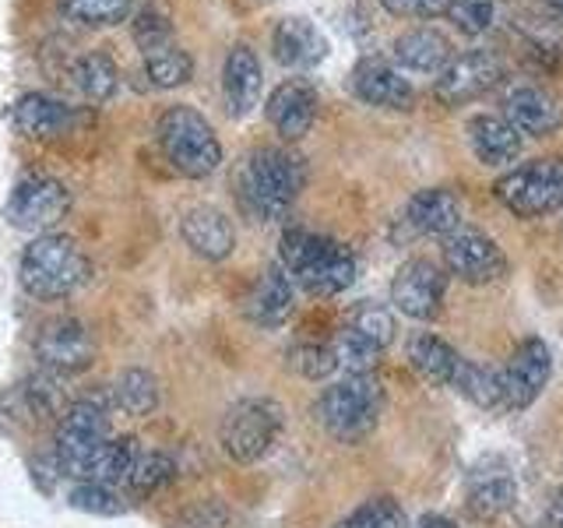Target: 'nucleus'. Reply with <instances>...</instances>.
I'll return each instance as SVG.
<instances>
[{
  "instance_id": "nucleus-41",
  "label": "nucleus",
  "mask_w": 563,
  "mask_h": 528,
  "mask_svg": "<svg viewBox=\"0 0 563 528\" xmlns=\"http://www.w3.org/2000/svg\"><path fill=\"white\" fill-rule=\"evenodd\" d=\"M169 528H229V510L219 501H201L187 510H180Z\"/></svg>"
},
{
  "instance_id": "nucleus-16",
  "label": "nucleus",
  "mask_w": 563,
  "mask_h": 528,
  "mask_svg": "<svg viewBox=\"0 0 563 528\" xmlns=\"http://www.w3.org/2000/svg\"><path fill=\"white\" fill-rule=\"evenodd\" d=\"M352 92L369 106H380V110H412L416 102L412 81L380 57H366L352 67Z\"/></svg>"
},
{
  "instance_id": "nucleus-17",
  "label": "nucleus",
  "mask_w": 563,
  "mask_h": 528,
  "mask_svg": "<svg viewBox=\"0 0 563 528\" xmlns=\"http://www.w3.org/2000/svg\"><path fill=\"white\" fill-rule=\"evenodd\" d=\"M292 307H296V282L282 264H268L243 299V310L257 328H282L289 321Z\"/></svg>"
},
{
  "instance_id": "nucleus-40",
  "label": "nucleus",
  "mask_w": 563,
  "mask_h": 528,
  "mask_svg": "<svg viewBox=\"0 0 563 528\" xmlns=\"http://www.w3.org/2000/svg\"><path fill=\"white\" fill-rule=\"evenodd\" d=\"M173 35V29H169V18L158 11V8H145L137 14V22H134V43L145 50V53H152V50H158V46H166V43H173L169 40Z\"/></svg>"
},
{
  "instance_id": "nucleus-42",
  "label": "nucleus",
  "mask_w": 563,
  "mask_h": 528,
  "mask_svg": "<svg viewBox=\"0 0 563 528\" xmlns=\"http://www.w3.org/2000/svg\"><path fill=\"white\" fill-rule=\"evenodd\" d=\"M380 4L401 18H437V14H448L451 0H380Z\"/></svg>"
},
{
  "instance_id": "nucleus-10",
  "label": "nucleus",
  "mask_w": 563,
  "mask_h": 528,
  "mask_svg": "<svg viewBox=\"0 0 563 528\" xmlns=\"http://www.w3.org/2000/svg\"><path fill=\"white\" fill-rule=\"evenodd\" d=\"M35 360L53 377H75L96 360V339L78 317H53L35 334Z\"/></svg>"
},
{
  "instance_id": "nucleus-14",
  "label": "nucleus",
  "mask_w": 563,
  "mask_h": 528,
  "mask_svg": "<svg viewBox=\"0 0 563 528\" xmlns=\"http://www.w3.org/2000/svg\"><path fill=\"white\" fill-rule=\"evenodd\" d=\"M504 377V413H521L528 409L553 377V352L542 339H525L515 356L500 366Z\"/></svg>"
},
{
  "instance_id": "nucleus-18",
  "label": "nucleus",
  "mask_w": 563,
  "mask_h": 528,
  "mask_svg": "<svg viewBox=\"0 0 563 528\" xmlns=\"http://www.w3.org/2000/svg\"><path fill=\"white\" fill-rule=\"evenodd\" d=\"M180 237L190 251L205 261H225L236 246L233 222L225 219V211L211 208V205H198L187 211L180 219Z\"/></svg>"
},
{
  "instance_id": "nucleus-34",
  "label": "nucleus",
  "mask_w": 563,
  "mask_h": 528,
  "mask_svg": "<svg viewBox=\"0 0 563 528\" xmlns=\"http://www.w3.org/2000/svg\"><path fill=\"white\" fill-rule=\"evenodd\" d=\"M334 528H409V515H405L398 501L374 497L356 510H349L342 521H334Z\"/></svg>"
},
{
  "instance_id": "nucleus-38",
  "label": "nucleus",
  "mask_w": 563,
  "mask_h": 528,
  "mask_svg": "<svg viewBox=\"0 0 563 528\" xmlns=\"http://www.w3.org/2000/svg\"><path fill=\"white\" fill-rule=\"evenodd\" d=\"M289 363L296 374H303L307 381H328L334 370H339V360H334V345H296L289 352Z\"/></svg>"
},
{
  "instance_id": "nucleus-2",
  "label": "nucleus",
  "mask_w": 563,
  "mask_h": 528,
  "mask_svg": "<svg viewBox=\"0 0 563 528\" xmlns=\"http://www.w3.org/2000/svg\"><path fill=\"white\" fill-rule=\"evenodd\" d=\"M278 264L310 296H339L356 282V254L345 243L310 233V229H289L282 237Z\"/></svg>"
},
{
  "instance_id": "nucleus-43",
  "label": "nucleus",
  "mask_w": 563,
  "mask_h": 528,
  "mask_svg": "<svg viewBox=\"0 0 563 528\" xmlns=\"http://www.w3.org/2000/svg\"><path fill=\"white\" fill-rule=\"evenodd\" d=\"M545 528H563V490L553 493L550 504H545V518H542Z\"/></svg>"
},
{
  "instance_id": "nucleus-4",
  "label": "nucleus",
  "mask_w": 563,
  "mask_h": 528,
  "mask_svg": "<svg viewBox=\"0 0 563 528\" xmlns=\"http://www.w3.org/2000/svg\"><path fill=\"white\" fill-rule=\"evenodd\" d=\"M155 138L166 163L190 180H205L222 166L219 134L194 106H169L155 123Z\"/></svg>"
},
{
  "instance_id": "nucleus-32",
  "label": "nucleus",
  "mask_w": 563,
  "mask_h": 528,
  "mask_svg": "<svg viewBox=\"0 0 563 528\" xmlns=\"http://www.w3.org/2000/svg\"><path fill=\"white\" fill-rule=\"evenodd\" d=\"M145 75L155 88H176V85L190 81L194 61L187 50H180L176 43H166V46L145 53Z\"/></svg>"
},
{
  "instance_id": "nucleus-27",
  "label": "nucleus",
  "mask_w": 563,
  "mask_h": 528,
  "mask_svg": "<svg viewBox=\"0 0 563 528\" xmlns=\"http://www.w3.org/2000/svg\"><path fill=\"white\" fill-rule=\"evenodd\" d=\"M462 352L454 345H448L444 339H437V334H419V339L409 342V366L422 381L430 384H454V374L457 366H462Z\"/></svg>"
},
{
  "instance_id": "nucleus-29",
  "label": "nucleus",
  "mask_w": 563,
  "mask_h": 528,
  "mask_svg": "<svg viewBox=\"0 0 563 528\" xmlns=\"http://www.w3.org/2000/svg\"><path fill=\"white\" fill-rule=\"evenodd\" d=\"M173 475H176V462L166 451L137 448L134 465L128 472V480H123V493H128V497H152V493L163 490Z\"/></svg>"
},
{
  "instance_id": "nucleus-21",
  "label": "nucleus",
  "mask_w": 563,
  "mask_h": 528,
  "mask_svg": "<svg viewBox=\"0 0 563 528\" xmlns=\"http://www.w3.org/2000/svg\"><path fill=\"white\" fill-rule=\"evenodd\" d=\"M401 222L419 237H444L448 240L454 229H462V201L444 187H427L409 198Z\"/></svg>"
},
{
  "instance_id": "nucleus-24",
  "label": "nucleus",
  "mask_w": 563,
  "mask_h": 528,
  "mask_svg": "<svg viewBox=\"0 0 563 528\" xmlns=\"http://www.w3.org/2000/svg\"><path fill=\"white\" fill-rule=\"evenodd\" d=\"M272 46H275V57L296 70L321 64L328 53V40L313 22H307V18H282L275 25Z\"/></svg>"
},
{
  "instance_id": "nucleus-37",
  "label": "nucleus",
  "mask_w": 563,
  "mask_h": 528,
  "mask_svg": "<svg viewBox=\"0 0 563 528\" xmlns=\"http://www.w3.org/2000/svg\"><path fill=\"white\" fill-rule=\"evenodd\" d=\"M345 328L360 331L363 339H369L380 349H387L395 342V314L387 307H377V304H363L356 314H352V321Z\"/></svg>"
},
{
  "instance_id": "nucleus-3",
  "label": "nucleus",
  "mask_w": 563,
  "mask_h": 528,
  "mask_svg": "<svg viewBox=\"0 0 563 528\" xmlns=\"http://www.w3.org/2000/svg\"><path fill=\"white\" fill-rule=\"evenodd\" d=\"M384 387L374 374H345L313 402V419L339 444H363L384 416Z\"/></svg>"
},
{
  "instance_id": "nucleus-22",
  "label": "nucleus",
  "mask_w": 563,
  "mask_h": 528,
  "mask_svg": "<svg viewBox=\"0 0 563 528\" xmlns=\"http://www.w3.org/2000/svg\"><path fill=\"white\" fill-rule=\"evenodd\" d=\"M11 120L25 138L49 141V138L67 134V128L75 123V110H70L67 102H60L57 96H49V92H25L22 99L14 102Z\"/></svg>"
},
{
  "instance_id": "nucleus-9",
  "label": "nucleus",
  "mask_w": 563,
  "mask_h": 528,
  "mask_svg": "<svg viewBox=\"0 0 563 528\" xmlns=\"http://www.w3.org/2000/svg\"><path fill=\"white\" fill-rule=\"evenodd\" d=\"M70 208V190L53 180V176L32 173L25 180H18L8 198V222L25 229V233L43 237L57 226Z\"/></svg>"
},
{
  "instance_id": "nucleus-23",
  "label": "nucleus",
  "mask_w": 563,
  "mask_h": 528,
  "mask_svg": "<svg viewBox=\"0 0 563 528\" xmlns=\"http://www.w3.org/2000/svg\"><path fill=\"white\" fill-rule=\"evenodd\" d=\"M468 145L475 152L483 166H507L515 163L525 148V138L515 131V123L507 117H493V113H479L468 120Z\"/></svg>"
},
{
  "instance_id": "nucleus-35",
  "label": "nucleus",
  "mask_w": 563,
  "mask_h": 528,
  "mask_svg": "<svg viewBox=\"0 0 563 528\" xmlns=\"http://www.w3.org/2000/svg\"><path fill=\"white\" fill-rule=\"evenodd\" d=\"M331 345H334V360H339V370H345V374H369V370L377 366L380 352H384L380 345L363 339V334L352 331V328H342V334Z\"/></svg>"
},
{
  "instance_id": "nucleus-12",
  "label": "nucleus",
  "mask_w": 563,
  "mask_h": 528,
  "mask_svg": "<svg viewBox=\"0 0 563 528\" xmlns=\"http://www.w3.org/2000/svg\"><path fill=\"white\" fill-rule=\"evenodd\" d=\"M448 296V272L427 257L405 261L391 282V304L409 321H437Z\"/></svg>"
},
{
  "instance_id": "nucleus-1",
  "label": "nucleus",
  "mask_w": 563,
  "mask_h": 528,
  "mask_svg": "<svg viewBox=\"0 0 563 528\" xmlns=\"http://www.w3.org/2000/svg\"><path fill=\"white\" fill-rule=\"evenodd\" d=\"M303 158L286 148H254L240 158L236 169V198L251 219L275 222L286 219L299 190H303Z\"/></svg>"
},
{
  "instance_id": "nucleus-28",
  "label": "nucleus",
  "mask_w": 563,
  "mask_h": 528,
  "mask_svg": "<svg viewBox=\"0 0 563 528\" xmlns=\"http://www.w3.org/2000/svg\"><path fill=\"white\" fill-rule=\"evenodd\" d=\"M451 387H457V395H465L472 405H479V409H500L504 413V377H500V366L462 360Z\"/></svg>"
},
{
  "instance_id": "nucleus-26",
  "label": "nucleus",
  "mask_w": 563,
  "mask_h": 528,
  "mask_svg": "<svg viewBox=\"0 0 563 528\" xmlns=\"http://www.w3.org/2000/svg\"><path fill=\"white\" fill-rule=\"evenodd\" d=\"M515 504V480L507 475V469H475L468 480V510L479 521H493L500 518L504 510H510Z\"/></svg>"
},
{
  "instance_id": "nucleus-15",
  "label": "nucleus",
  "mask_w": 563,
  "mask_h": 528,
  "mask_svg": "<svg viewBox=\"0 0 563 528\" xmlns=\"http://www.w3.org/2000/svg\"><path fill=\"white\" fill-rule=\"evenodd\" d=\"M504 117L515 123L521 138H545L563 128V102L550 88L521 81L504 99Z\"/></svg>"
},
{
  "instance_id": "nucleus-33",
  "label": "nucleus",
  "mask_w": 563,
  "mask_h": 528,
  "mask_svg": "<svg viewBox=\"0 0 563 528\" xmlns=\"http://www.w3.org/2000/svg\"><path fill=\"white\" fill-rule=\"evenodd\" d=\"M134 0H60V11L70 22L106 29V25H120L131 18Z\"/></svg>"
},
{
  "instance_id": "nucleus-39",
  "label": "nucleus",
  "mask_w": 563,
  "mask_h": 528,
  "mask_svg": "<svg viewBox=\"0 0 563 528\" xmlns=\"http://www.w3.org/2000/svg\"><path fill=\"white\" fill-rule=\"evenodd\" d=\"M493 14H497L493 0H451L448 4V18L468 35L486 32L493 25Z\"/></svg>"
},
{
  "instance_id": "nucleus-8",
  "label": "nucleus",
  "mask_w": 563,
  "mask_h": 528,
  "mask_svg": "<svg viewBox=\"0 0 563 528\" xmlns=\"http://www.w3.org/2000/svg\"><path fill=\"white\" fill-rule=\"evenodd\" d=\"M493 194L518 219H542L563 211V158H536L493 184Z\"/></svg>"
},
{
  "instance_id": "nucleus-44",
  "label": "nucleus",
  "mask_w": 563,
  "mask_h": 528,
  "mask_svg": "<svg viewBox=\"0 0 563 528\" xmlns=\"http://www.w3.org/2000/svg\"><path fill=\"white\" fill-rule=\"evenodd\" d=\"M412 528H462V525L451 521V518H444V515H422Z\"/></svg>"
},
{
  "instance_id": "nucleus-25",
  "label": "nucleus",
  "mask_w": 563,
  "mask_h": 528,
  "mask_svg": "<svg viewBox=\"0 0 563 528\" xmlns=\"http://www.w3.org/2000/svg\"><path fill=\"white\" fill-rule=\"evenodd\" d=\"M451 57L454 50L448 35L437 29H409L395 40V61L405 70H416V75H440Z\"/></svg>"
},
{
  "instance_id": "nucleus-7",
  "label": "nucleus",
  "mask_w": 563,
  "mask_h": 528,
  "mask_svg": "<svg viewBox=\"0 0 563 528\" xmlns=\"http://www.w3.org/2000/svg\"><path fill=\"white\" fill-rule=\"evenodd\" d=\"M113 437V419L102 409L99 402L81 398L70 402L64 416L57 419V437H53V458H57V469L70 480H81L88 462L96 458V451Z\"/></svg>"
},
{
  "instance_id": "nucleus-11",
  "label": "nucleus",
  "mask_w": 563,
  "mask_h": 528,
  "mask_svg": "<svg viewBox=\"0 0 563 528\" xmlns=\"http://www.w3.org/2000/svg\"><path fill=\"white\" fill-rule=\"evenodd\" d=\"M507 254L504 246L486 237L483 229L462 226L444 240V272L468 282V286H489L507 275Z\"/></svg>"
},
{
  "instance_id": "nucleus-30",
  "label": "nucleus",
  "mask_w": 563,
  "mask_h": 528,
  "mask_svg": "<svg viewBox=\"0 0 563 528\" xmlns=\"http://www.w3.org/2000/svg\"><path fill=\"white\" fill-rule=\"evenodd\" d=\"M113 402L128 416H152L158 409V381L141 366L123 370L113 384Z\"/></svg>"
},
{
  "instance_id": "nucleus-19",
  "label": "nucleus",
  "mask_w": 563,
  "mask_h": 528,
  "mask_svg": "<svg viewBox=\"0 0 563 528\" xmlns=\"http://www.w3.org/2000/svg\"><path fill=\"white\" fill-rule=\"evenodd\" d=\"M261 61L257 53L236 43L233 50L225 53V64H222V96H225V110L229 117H246L257 106L261 99Z\"/></svg>"
},
{
  "instance_id": "nucleus-6",
  "label": "nucleus",
  "mask_w": 563,
  "mask_h": 528,
  "mask_svg": "<svg viewBox=\"0 0 563 528\" xmlns=\"http://www.w3.org/2000/svg\"><path fill=\"white\" fill-rule=\"evenodd\" d=\"M282 430H286V409L275 398L254 395L225 409L219 422V444L233 462L254 465L278 448Z\"/></svg>"
},
{
  "instance_id": "nucleus-45",
  "label": "nucleus",
  "mask_w": 563,
  "mask_h": 528,
  "mask_svg": "<svg viewBox=\"0 0 563 528\" xmlns=\"http://www.w3.org/2000/svg\"><path fill=\"white\" fill-rule=\"evenodd\" d=\"M545 4H553L556 11H563V0H545Z\"/></svg>"
},
{
  "instance_id": "nucleus-31",
  "label": "nucleus",
  "mask_w": 563,
  "mask_h": 528,
  "mask_svg": "<svg viewBox=\"0 0 563 528\" xmlns=\"http://www.w3.org/2000/svg\"><path fill=\"white\" fill-rule=\"evenodd\" d=\"M75 85L81 88L85 99L106 102V99H113V92H117L120 70H117L113 57H106V53H85V57L75 64Z\"/></svg>"
},
{
  "instance_id": "nucleus-5",
  "label": "nucleus",
  "mask_w": 563,
  "mask_h": 528,
  "mask_svg": "<svg viewBox=\"0 0 563 528\" xmlns=\"http://www.w3.org/2000/svg\"><path fill=\"white\" fill-rule=\"evenodd\" d=\"M88 275V261L78 251V243L60 233H43L35 237L22 264H18V278L29 296L35 299H64L75 293Z\"/></svg>"
},
{
  "instance_id": "nucleus-20",
  "label": "nucleus",
  "mask_w": 563,
  "mask_h": 528,
  "mask_svg": "<svg viewBox=\"0 0 563 528\" xmlns=\"http://www.w3.org/2000/svg\"><path fill=\"white\" fill-rule=\"evenodd\" d=\"M313 117H317V92L303 78L282 81L268 99V120L286 141L303 138L313 128Z\"/></svg>"
},
{
  "instance_id": "nucleus-36",
  "label": "nucleus",
  "mask_w": 563,
  "mask_h": 528,
  "mask_svg": "<svg viewBox=\"0 0 563 528\" xmlns=\"http://www.w3.org/2000/svg\"><path fill=\"white\" fill-rule=\"evenodd\" d=\"M123 501H128V493L110 483H78L70 490V504L81 510H92V515H120V510L128 507Z\"/></svg>"
},
{
  "instance_id": "nucleus-13",
  "label": "nucleus",
  "mask_w": 563,
  "mask_h": 528,
  "mask_svg": "<svg viewBox=\"0 0 563 528\" xmlns=\"http://www.w3.org/2000/svg\"><path fill=\"white\" fill-rule=\"evenodd\" d=\"M504 78V64L493 50H465L454 53L448 67L440 70V78L433 85L437 99L444 106H465L483 99L486 92L500 85Z\"/></svg>"
}]
</instances>
